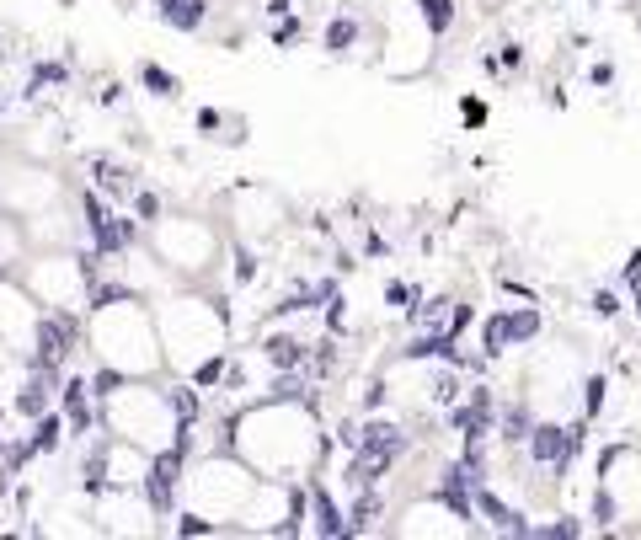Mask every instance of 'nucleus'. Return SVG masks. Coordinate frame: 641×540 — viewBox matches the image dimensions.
Returning <instances> with one entry per match:
<instances>
[{
	"label": "nucleus",
	"instance_id": "ddd939ff",
	"mask_svg": "<svg viewBox=\"0 0 641 540\" xmlns=\"http://www.w3.org/2000/svg\"><path fill=\"white\" fill-rule=\"evenodd\" d=\"M625 305H631V300H625L620 289H593V295H588V311L599 316V321H620Z\"/></svg>",
	"mask_w": 641,
	"mask_h": 540
},
{
	"label": "nucleus",
	"instance_id": "0eeeda50",
	"mask_svg": "<svg viewBox=\"0 0 641 540\" xmlns=\"http://www.w3.org/2000/svg\"><path fill=\"white\" fill-rule=\"evenodd\" d=\"M155 17H161L171 33H203L209 0H155Z\"/></svg>",
	"mask_w": 641,
	"mask_h": 540
},
{
	"label": "nucleus",
	"instance_id": "dca6fc26",
	"mask_svg": "<svg viewBox=\"0 0 641 540\" xmlns=\"http://www.w3.org/2000/svg\"><path fill=\"white\" fill-rule=\"evenodd\" d=\"M625 295H641V252H631L625 262Z\"/></svg>",
	"mask_w": 641,
	"mask_h": 540
},
{
	"label": "nucleus",
	"instance_id": "1a4fd4ad",
	"mask_svg": "<svg viewBox=\"0 0 641 540\" xmlns=\"http://www.w3.org/2000/svg\"><path fill=\"white\" fill-rule=\"evenodd\" d=\"M513 348H519V343H513V316H508V305H503V311H492L487 321H481V353L497 364V359H508Z\"/></svg>",
	"mask_w": 641,
	"mask_h": 540
},
{
	"label": "nucleus",
	"instance_id": "9b49d317",
	"mask_svg": "<svg viewBox=\"0 0 641 540\" xmlns=\"http://www.w3.org/2000/svg\"><path fill=\"white\" fill-rule=\"evenodd\" d=\"M49 86H70V65H65V59H38V65L27 70V86H22V97H27V102H38V97H43V91H49Z\"/></svg>",
	"mask_w": 641,
	"mask_h": 540
},
{
	"label": "nucleus",
	"instance_id": "a211bd4d",
	"mask_svg": "<svg viewBox=\"0 0 641 540\" xmlns=\"http://www.w3.org/2000/svg\"><path fill=\"white\" fill-rule=\"evenodd\" d=\"M97 102H102V107H118V102H123V86H118V81H102Z\"/></svg>",
	"mask_w": 641,
	"mask_h": 540
},
{
	"label": "nucleus",
	"instance_id": "4468645a",
	"mask_svg": "<svg viewBox=\"0 0 641 540\" xmlns=\"http://www.w3.org/2000/svg\"><path fill=\"white\" fill-rule=\"evenodd\" d=\"M129 204H134V214H139V220H145V230H150V225H155V220H161V214H166L161 193H150V188H134V198H129Z\"/></svg>",
	"mask_w": 641,
	"mask_h": 540
},
{
	"label": "nucleus",
	"instance_id": "6ab92c4d",
	"mask_svg": "<svg viewBox=\"0 0 641 540\" xmlns=\"http://www.w3.org/2000/svg\"><path fill=\"white\" fill-rule=\"evenodd\" d=\"M588 81H593V86H609V81H615V65H593Z\"/></svg>",
	"mask_w": 641,
	"mask_h": 540
},
{
	"label": "nucleus",
	"instance_id": "39448f33",
	"mask_svg": "<svg viewBox=\"0 0 641 540\" xmlns=\"http://www.w3.org/2000/svg\"><path fill=\"white\" fill-rule=\"evenodd\" d=\"M593 482H599L620 508V530L641 535V450L636 444H609L593 466Z\"/></svg>",
	"mask_w": 641,
	"mask_h": 540
},
{
	"label": "nucleus",
	"instance_id": "f257e3e1",
	"mask_svg": "<svg viewBox=\"0 0 641 540\" xmlns=\"http://www.w3.org/2000/svg\"><path fill=\"white\" fill-rule=\"evenodd\" d=\"M230 450L268 482H310L332 460V434L310 396H252L230 407Z\"/></svg>",
	"mask_w": 641,
	"mask_h": 540
},
{
	"label": "nucleus",
	"instance_id": "f03ea898",
	"mask_svg": "<svg viewBox=\"0 0 641 540\" xmlns=\"http://www.w3.org/2000/svg\"><path fill=\"white\" fill-rule=\"evenodd\" d=\"M155 327H161V353L171 375H187L209 353L230 348V311L225 300L209 295H166L155 311Z\"/></svg>",
	"mask_w": 641,
	"mask_h": 540
},
{
	"label": "nucleus",
	"instance_id": "aec40b11",
	"mask_svg": "<svg viewBox=\"0 0 641 540\" xmlns=\"http://www.w3.org/2000/svg\"><path fill=\"white\" fill-rule=\"evenodd\" d=\"M262 11H268V17H289V11H294V0H268Z\"/></svg>",
	"mask_w": 641,
	"mask_h": 540
},
{
	"label": "nucleus",
	"instance_id": "f3484780",
	"mask_svg": "<svg viewBox=\"0 0 641 540\" xmlns=\"http://www.w3.org/2000/svg\"><path fill=\"white\" fill-rule=\"evenodd\" d=\"M460 118L471 123V129H481V123H487V107H481L476 97H465V102H460Z\"/></svg>",
	"mask_w": 641,
	"mask_h": 540
},
{
	"label": "nucleus",
	"instance_id": "423d86ee",
	"mask_svg": "<svg viewBox=\"0 0 641 540\" xmlns=\"http://www.w3.org/2000/svg\"><path fill=\"white\" fill-rule=\"evenodd\" d=\"M86 166H91V188H97L102 198H113L118 209L134 198V188H139L134 166H123V161H113V156H91Z\"/></svg>",
	"mask_w": 641,
	"mask_h": 540
},
{
	"label": "nucleus",
	"instance_id": "412c9836",
	"mask_svg": "<svg viewBox=\"0 0 641 540\" xmlns=\"http://www.w3.org/2000/svg\"><path fill=\"white\" fill-rule=\"evenodd\" d=\"M0 107H6V102H0Z\"/></svg>",
	"mask_w": 641,
	"mask_h": 540
},
{
	"label": "nucleus",
	"instance_id": "9d476101",
	"mask_svg": "<svg viewBox=\"0 0 641 540\" xmlns=\"http://www.w3.org/2000/svg\"><path fill=\"white\" fill-rule=\"evenodd\" d=\"M358 38H364V27H358L353 11H337V17L321 27V49H326V54H353Z\"/></svg>",
	"mask_w": 641,
	"mask_h": 540
},
{
	"label": "nucleus",
	"instance_id": "2eb2a0df",
	"mask_svg": "<svg viewBox=\"0 0 641 540\" xmlns=\"http://www.w3.org/2000/svg\"><path fill=\"white\" fill-rule=\"evenodd\" d=\"M497 65H503V70H524V43H503V49H497Z\"/></svg>",
	"mask_w": 641,
	"mask_h": 540
},
{
	"label": "nucleus",
	"instance_id": "6e6552de",
	"mask_svg": "<svg viewBox=\"0 0 641 540\" xmlns=\"http://www.w3.org/2000/svg\"><path fill=\"white\" fill-rule=\"evenodd\" d=\"M412 11H417V22H422L428 38H449L455 22H460V0H412Z\"/></svg>",
	"mask_w": 641,
	"mask_h": 540
},
{
	"label": "nucleus",
	"instance_id": "7ed1b4c3",
	"mask_svg": "<svg viewBox=\"0 0 641 540\" xmlns=\"http://www.w3.org/2000/svg\"><path fill=\"white\" fill-rule=\"evenodd\" d=\"M102 412V428L118 439L139 444V450H166V444H177V412H171V396L166 385L155 380H123L113 396L97 401Z\"/></svg>",
	"mask_w": 641,
	"mask_h": 540
},
{
	"label": "nucleus",
	"instance_id": "20e7f679",
	"mask_svg": "<svg viewBox=\"0 0 641 540\" xmlns=\"http://www.w3.org/2000/svg\"><path fill=\"white\" fill-rule=\"evenodd\" d=\"M145 246L171 279H177V273L182 279H203V273L220 268V252H225L220 230L209 220H193V214H161V220L145 230Z\"/></svg>",
	"mask_w": 641,
	"mask_h": 540
},
{
	"label": "nucleus",
	"instance_id": "f8f14e48",
	"mask_svg": "<svg viewBox=\"0 0 641 540\" xmlns=\"http://www.w3.org/2000/svg\"><path fill=\"white\" fill-rule=\"evenodd\" d=\"M139 86H145L150 97H161V102H177V97H182V81H177L166 65H155V59H145V65H139Z\"/></svg>",
	"mask_w": 641,
	"mask_h": 540
}]
</instances>
